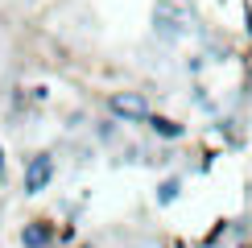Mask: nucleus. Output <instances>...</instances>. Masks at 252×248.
<instances>
[{"mask_svg": "<svg viewBox=\"0 0 252 248\" xmlns=\"http://www.w3.org/2000/svg\"><path fill=\"white\" fill-rule=\"evenodd\" d=\"M8 182V157H4V145H0V186Z\"/></svg>", "mask_w": 252, "mask_h": 248, "instance_id": "nucleus-8", "label": "nucleus"}, {"mask_svg": "<svg viewBox=\"0 0 252 248\" xmlns=\"http://www.w3.org/2000/svg\"><path fill=\"white\" fill-rule=\"evenodd\" d=\"M153 33L161 37V41H182V37H190L194 33V13H190V4L186 0H157L153 4Z\"/></svg>", "mask_w": 252, "mask_h": 248, "instance_id": "nucleus-1", "label": "nucleus"}, {"mask_svg": "<svg viewBox=\"0 0 252 248\" xmlns=\"http://www.w3.org/2000/svg\"><path fill=\"white\" fill-rule=\"evenodd\" d=\"M58 174V157L50 149H37L25 157V170H21V194L25 199H37L41 190H50V182H54Z\"/></svg>", "mask_w": 252, "mask_h": 248, "instance_id": "nucleus-2", "label": "nucleus"}, {"mask_svg": "<svg viewBox=\"0 0 252 248\" xmlns=\"http://www.w3.org/2000/svg\"><path fill=\"white\" fill-rule=\"evenodd\" d=\"M178 194H182V178H161V186H157V207H170V203H178Z\"/></svg>", "mask_w": 252, "mask_h": 248, "instance_id": "nucleus-6", "label": "nucleus"}, {"mask_svg": "<svg viewBox=\"0 0 252 248\" xmlns=\"http://www.w3.org/2000/svg\"><path fill=\"white\" fill-rule=\"evenodd\" d=\"M149 99H145V91H112L108 95V116L120 120V124H145L149 120Z\"/></svg>", "mask_w": 252, "mask_h": 248, "instance_id": "nucleus-3", "label": "nucleus"}, {"mask_svg": "<svg viewBox=\"0 0 252 248\" xmlns=\"http://www.w3.org/2000/svg\"><path fill=\"white\" fill-rule=\"evenodd\" d=\"M149 132L153 137H161V141H182L186 137V124L182 120H174V116H161V112H149Z\"/></svg>", "mask_w": 252, "mask_h": 248, "instance_id": "nucleus-5", "label": "nucleus"}, {"mask_svg": "<svg viewBox=\"0 0 252 248\" xmlns=\"http://www.w3.org/2000/svg\"><path fill=\"white\" fill-rule=\"evenodd\" d=\"M116 124H120V120H112V116L99 120V124H95V137H99V141H116Z\"/></svg>", "mask_w": 252, "mask_h": 248, "instance_id": "nucleus-7", "label": "nucleus"}, {"mask_svg": "<svg viewBox=\"0 0 252 248\" xmlns=\"http://www.w3.org/2000/svg\"><path fill=\"white\" fill-rule=\"evenodd\" d=\"M21 248H58V223L37 215L21 223Z\"/></svg>", "mask_w": 252, "mask_h": 248, "instance_id": "nucleus-4", "label": "nucleus"}]
</instances>
